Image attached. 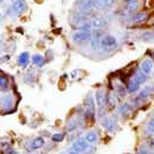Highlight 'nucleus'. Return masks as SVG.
I'll use <instances>...</instances> for the list:
<instances>
[{
	"label": "nucleus",
	"instance_id": "aec40b11",
	"mask_svg": "<svg viewBox=\"0 0 154 154\" xmlns=\"http://www.w3.org/2000/svg\"><path fill=\"white\" fill-rule=\"evenodd\" d=\"M134 79H136L140 84H142V83H145V82H146V79H147V75H145L142 71H137V72L135 74Z\"/></svg>",
	"mask_w": 154,
	"mask_h": 154
},
{
	"label": "nucleus",
	"instance_id": "20e7f679",
	"mask_svg": "<svg viewBox=\"0 0 154 154\" xmlns=\"http://www.w3.org/2000/svg\"><path fill=\"white\" fill-rule=\"evenodd\" d=\"M88 148H89V143L87 142L85 139H78V140H76L74 142V145H72V149L76 151V152H79V153L87 152Z\"/></svg>",
	"mask_w": 154,
	"mask_h": 154
},
{
	"label": "nucleus",
	"instance_id": "7ed1b4c3",
	"mask_svg": "<svg viewBox=\"0 0 154 154\" xmlns=\"http://www.w3.org/2000/svg\"><path fill=\"white\" fill-rule=\"evenodd\" d=\"M84 104H85V108H87V116L90 117V119H94L95 115V101H94V97L93 95H88L85 101H84Z\"/></svg>",
	"mask_w": 154,
	"mask_h": 154
},
{
	"label": "nucleus",
	"instance_id": "c756f323",
	"mask_svg": "<svg viewBox=\"0 0 154 154\" xmlns=\"http://www.w3.org/2000/svg\"><path fill=\"white\" fill-rule=\"evenodd\" d=\"M136 154H148V149L146 148V146H141Z\"/></svg>",
	"mask_w": 154,
	"mask_h": 154
},
{
	"label": "nucleus",
	"instance_id": "c85d7f7f",
	"mask_svg": "<svg viewBox=\"0 0 154 154\" xmlns=\"http://www.w3.org/2000/svg\"><path fill=\"white\" fill-rule=\"evenodd\" d=\"M147 129H148L151 133H154V119L149 120V122L147 123Z\"/></svg>",
	"mask_w": 154,
	"mask_h": 154
},
{
	"label": "nucleus",
	"instance_id": "473e14b6",
	"mask_svg": "<svg viewBox=\"0 0 154 154\" xmlns=\"http://www.w3.org/2000/svg\"><path fill=\"white\" fill-rule=\"evenodd\" d=\"M4 1H5V0H0V5H1V4L4 2Z\"/></svg>",
	"mask_w": 154,
	"mask_h": 154
},
{
	"label": "nucleus",
	"instance_id": "9d476101",
	"mask_svg": "<svg viewBox=\"0 0 154 154\" xmlns=\"http://www.w3.org/2000/svg\"><path fill=\"white\" fill-rule=\"evenodd\" d=\"M103 127H104L108 132H114L116 129V127H117V125H116L114 119H112V117H106L104 121H103Z\"/></svg>",
	"mask_w": 154,
	"mask_h": 154
},
{
	"label": "nucleus",
	"instance_id": "5701e85b",
	"mask_svg": "<svg viewBox=\"0 0 154 154\" xmlns=\"http://www.w3.org/2000/svg\"><path fill=\"white\" fill-rule=\"evenodd\" d=\"M8 85V79L5 75H0V88L1 89H6Z\"/></svg>",
	"mask_w": 154,
	"mask_h": 154
},
{
	"label": "nucleus",
	"instance_id": "f257e3e1",
	"mask_svg": "<svg viewBox=\"0 0 154 154\" xmlns=\"http://www.w3.org/2000/svg\"><path fill=\"white\" fill-rule=\"evenodd\" d=\"M100 46L104 50V51H113L117 48V40L114 36L112 35H107L100 40Z\"/></svg>",
	"mask_w": 154,
	"mask_h": 154
},
{
	"label": "nucleus",
	"instance_id": "6e6552de",
	"mask_svg": "<svg viewBox=\"0 0 154 154\" xmlns=\"http://www.w3.org/2000/svg\"><path fill=\"white\" fill-rule=\"evenodd\" d=\"M11 8H12V11H13L14 13H23V12L26 10V4H25L24 0H16V1L12 4Z\"/></svg>",
	"mask_w": 154,
	"mask_h": 154
},
{
	"label": "nucleus",
	"instance_id": "6ab92c4d",
	"mask_svg": "<svg viewBox=\"0 0 154 154\" xmlns=\"http://www.w3.org/2000/svg\"><path fill=\"white\" fill-rule=\"evenodd\" d=\"M32 62H33V64L37 65V66H43L44 63H45V59H44V57H43L42 55H35V56L32 57Z\"/></svg>",
	"mask_w": 154,
	"mask_h": 154
},
{
	"label": "nucleus",
	"instance_id": "a878e982",
	"mask_svg": "<svg viewBox=\"0 0 154 154\" xmlns=\"http://www.w3.org/2000/svg\"><path fill=\"white\" fill-rule=\"evenodd\" d=\"M129 109H131V107H129V104L128 103H125L121 108H120V113L122 114V115H126L128 112H129Z\"/></svg>",
	"mask_w": 154,
	"mask_h": 154
},
{
	"label": "nucleus",
	"instance_id": "f8f14e48",
	"mask_svg": "<svg viewBox=\"0 0 154 154\" xmlns=\"http://www.w3.org/2000/svg\"><path fill=\"white\" fill-rule=\"evenodd\" d=\"M85 140H87V142L88 143H96L97 140H98V136H97V133L95 131H90V132H88L87 134H85V137H84Z\"/></svg>",
	"mask_w": 154,
	"mask_h": 154
},
{
	"label": "nucleus",
	"instance_id": "72a5a7b5",
	"mask_svg": "<svg viewBox=\"0 0 154 154\" xmlns=\"http://www.w3.org/2000/svg\"><path fill=\"white\" fill-rule=\"evenodd\" d=\"M152 145H153V146H154V140H153V142H152Z\"/></svg>",
	"mask_w": 154,
	"mask_h": 154
},
{
	"label": "nucleus",
	"instance_id": "bb28decb",
	"mask_svg": "<svg viewBox=\"0 0 154 154\" xmlns=\"http://www.w3.org/2000/svg\"><path fill=\"white\" fill-rule=\"evenodd\" d=\"M116 89H117V94H119L120 96H125V95L127 94V89H126L125 87H122V85H119Z\"/></svg>",
	"mask_w": 154,
	"mask_h": 154
},
{
	"label": "nucleus",
	"instance_id": "f3484780",
	"mask_svg": "<svg viewBox=\"0 0 154 154\" xmlns=\"http://www.w3.org/2000/svg\"><path fill=\"white\" fill-rule=\"evenodd\" d=\"M12 106H13V100H12L11 95H5L2 97V107L5 109H10Z\"/></svg>",
	"mask_w": 154,
	"mask_h": 154
},
{
	"label": "nucleus",
	"instance_id": "4be33fe9",
	"mask_svg": "<svg viewBox=\"0 0 154 154\" xmlns=\"http://www.w3.org/2000/svg\"><path fill=\"white\" fill-rule=\"evenodd\" d=\"M149 93H151V89L149 88H146V89H143L140 94H139V96L136 100H145V98H147L148 95H149Z\"/></svg>",
	"mask_w": 154,
	"mask_h": 154
},
{
	"label": "nucleus",
	"instance_id": "412c9836",
	"mask_svg": "<svg viewBox=\"0 0 154 154\" xmlns=\"http://www.w3.org/2000/svg\"><path fill=\"white\" fill-rule=\"evenodd\" d=\"M100 2H101V5H102V8L104 10V8H110V7H113L114 4H115V0H100Z\"/></svg>",
	"mask_w": 154,
	"mask_h": 154
},
{
	"label": "nucleus",
	"instance_id": "423d86ee",
	"mask_svg": "<svg viewBox=\"0 0 154 154\" xmlns=\"http://www.w3.org/2000/svg\"><path fill=\"white\" fill-rule=\"evenodd\" d=\"M95 98H96V103L98 108H103L107 103V94L104 93V90H97L95 94Z\"/></svg>",
	"mask_w": 154,
	"mask_h": 154
},
{
	"label": "nucleus",
	"instance_id": "39448f33",
	"mask_svg": "<svg viewBox=\"0 0 154 154\" xmlns=\"http://www.w3.org/2000/svg\"><path fill=\"white\" fill-rule=\"evenodd\" d=\"M90 25L93 29H96V30H101V29H104L107 25H108V21L104 17H96L90 21Z\"/></svg>",
	"mask_w": 154,
	"mask_h": 154
},
{
	"label": "nucleus",
	"instance_id": "cd10ccee",
	"mask_svg": "<svg viewBox=\"0 0 154 154\" xmlns=\"http://www.w3.org/2000/svg\"><path fill=\"white\" fill-rule=\"evenodd\" d=\"M100 40H101V39H98L97 37L91 39V48H93V49H98V46H100Z\"/></svg>",
	"mask_w": 154,
	"mask_h": 154
},
{
	"label": "nucleus",
	"instance_id": "f704fd0d",
	"mask_svg": "<svg viewBox=\"0 0 154 154\" xmlns=\"http://www.w3.org/2000/svg\"><path fill=\"white\" fill-rule=\"evenodd\" d=\"M125 1H131V0H125Z\"/></svg>",
	"mask_w": 154,
	"mask_h": 154
},
{
	"label": "nucleus",
	"instance_id": "2f4dec72",
	"mask_svg": "<svg viewBox=\"0 0 154 154\" xmlns=\"http://www.w3.org/2000/svg\"><path fill=\"white\" fill-rule=\"evenodd\" d=\"M7 154H18V153H17L16 151H10V152H8Z\"/></svg>",
	"mask_w": 154,
	"mask_h": 154
},
{
	"label": "nucleus",
	"instance_id": "9b49d317",
	"mask_svg": "<svg viewBox=\"0 0 154 154\" xmlns=\"http://www.w3.org/2000/svg\"><path fill=\"white\" fill-rule=\"evenodd\" d=\"M139 6H140L139 0H131V1H127L126 8H127L128 12H132V13H133V12H136V11H137Z\"/></svg>",
	"mask_w": 154,
	"mask_h": 154
},
{
	"label": "nucleus",
	"instance_id": "c9c22d12",
	"mask_svg": "<svg viewBox=\"0 0 154 154\" xmlns=\"http://www.w3.org/2000/svg\"><path fill=\"white\" fill-rule=\"evenodd\" d=\"M60 154H65V153H60Z\"/></svg>",
	"mask_w": 154,
	"mask_h": 154
},
{
	"label": "nucleus",
	"instance_id": "b1692460",
	"mask_svg": "<svg viewBox=\"0 0 154 154\" xmlns=\"http://www.w3.org/2000/svg\"><path fill=\"white\" fill-rule=\"evenodd\" d=\"M142 40L143 42H153L154 40V33L153 32H146L142 36Z\"/></svg>",
	"mask_w": 154,
	"mask_h": 154
},
{
	"label": "nucleus",
	"instance_id": "dca6fc26",
	"mask_svg": "<svg viewBox=\"0 0 154 154\" xmlns=\"http://www.w3.org/2000/svg\"><path fill=\"white\" fill-rule=\"evenodd\" d=\"M44 143H45V141H44L43 137H36L31 143V148L32 149H39L44 146Z\"/></svg>",
	"mask_w": 154,
	"mask_h": 154
},
{
	"label": "nucleus",
	"instance_id": "ddd939ff",
	"mask_svg": "<svg viewBox=\"0 0 154 154\" xmlns=\"http://www.w3.org/2000/svg\"><path fill=\"white\" fill-rule=\"evenodd\" d=\"M139 87H140V83L136 81V79H131L129 82H128V84H127V91L128 93H135L137 89H139Z\"/></svg>",
	"mask_w": 154,
	"mask_h": 154
},
{
	"label": "nucleus",
	"instance_id": "393cba45",
	"mask_svg": "<svg viewBox=\"0 0 154 154\" xmlns=\"http://www.w3.org/2000/svg\"><path fill=\"white\" fill-rule=\"evenodd\" d=\"M52 141H55V142H60V141H63V139H64V134L63 133H56V134L52 135Z\"/></svg>",
	"mask_w": 154,
	"mask_h": 154
},
{
	"label": "nucleus",
	"instance_id": "2eb2a0df",
	"mask_svg": "<svg viewBox=\"0 0 154 154\" xmlns=\"http://www.w3.org/2000/svg\"><path fill=\"white\" fill-rule=\"evenodd\" d=\"M29 62H30V55H29V52H23L19 57H18V63H19V65H21V66H26L29 64Z\"/></svg>",
	"mask_w": 154,
	"mask_h": 154
},
{
	"label": "nucleus",
	"instance_id": "1a4fd4ad",
	"mask_svg": "<svg viewBox=\"0 0 154 154\" xmlns=\"http://www.w3.org/2000/svg\"><path fill=\"white\" fill-rule=\"evenodd\" d=\"M77 7L82 12H88L93 8V0H79Z\"/></svg>",
	"mask_w": 154,
	"mask_h": 154
},
{
	"label": "nucleus",
	"instance_id": "a211bd4d",
	"mask_svg": "<svg viewBox=\"0 0 154 154\" xmlns=\"http://www.w3.org/2000/svg\"><path fill=\"white\" fill-rule=\"evenodd\" d=\"M77 126H78V120L74 117V119H71V120L68 122V125H66V131H68V132H72V131L76 129Z\"/></svg>",
	"mask_w": 154,
	"mask_h": 154
},
{
	"label": "nucleus",
	"instance_id": "4468645a",
	"mask_svg": "<svg viewBox=\"0 0 154 154\" xmlns=\"http://www.w3.org/2000/svg\"><path fill=\"white\" fill-rule=\"evenodd\" d=\"M148 19V13L146 12H137L136 14L133 16V21L135 23H143Z\"/></svg>",
	"mask_w": 154,
	"mask_h": 154
},
{
	"label": "nucleus",
	"instance_id": "7c9ffc66",
	"mask_svg": "<svg viewBox=\"0 0 154 154\" xmlns=\"http://www.w3.org/2000/svg\"><path fill=\"white\" fill-rule=\"evenodd\" d=\"M69 154H81V153H79V152H76V151H74V149H72L71 152H69Z\"/></svg>",
	"mask_w": 154,
	"mask_h": 154
},
{
	"label": "nucleus",
	"instance_id": "0eeeda50",
	"mask_svg": "<svg viewBox=\"0 0 154 154\" xmlns=\"http://www.w3.org/2000/svg\"><path fill=\"white\" fill-rule=\"evenodd\" d=\"M153 62L151 60V59H145V60H142V63H141V71L145 74V75H151L152 74V71H153Z\"/></svg>",
	"mask_w": 154,
	"mask_h": 154
},
{
	"label": "nucleus",
	"instance_id": "f03ea898",
	"mask_svg": "<svg viewBox=\"0 0 154 154\" xmlns=\"http://www.w3.org/2000/svg\"><path fill=\"white\" fill-rule=\"evenodd\" d=\"M71 39H72L75 43H77V44L88 42V40L91 39V32H90V31H85V30H78V31L72 33Z\"/></svg>",
	"mask_w": 154,
	"mask_h": 154
}]
</instances>
